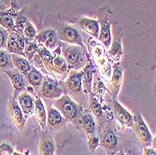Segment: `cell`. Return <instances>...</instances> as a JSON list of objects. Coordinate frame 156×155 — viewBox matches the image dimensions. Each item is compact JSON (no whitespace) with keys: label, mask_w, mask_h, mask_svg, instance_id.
I'll return each instance as SVG.
<instances>
[{"label":"cell","mask_w":156,"mask_h":155,"mask_svg":"<svg viewBox=\"0 0 156 155\" xmlns=\"http://www.w3.org/2000/svg\"><path fill=\"white\" fill-rule=\"evenodd\" d=\"M13 67L11 55L6 51L0 50V69L6 71V70L12 69Z\"/></svg>","instance_id":"29"},{"label":"cell","mask_w":156,"mask_h":155,"mask_svg":"<svg viewBox=\"0 0 156 155\" xmlns=\"http://www.w3.org/2000/svg\"><path fill=\"white\" fill-rule=\"evenodd\" d=\"M6 13H8V12H6L5 10H0V16L4 15V14H6Z\"/></svg>","instance_id":"38"},{"label":"cell","mask_w":156,"mask_h":155,"mask_svg":"<svg viewBox=\"0 0 156 155\" xmlns=\"http://www.w3.org/2000/svg\"><path fill=\"white\" fill-rule=\"evenodd\" d=\"M14 25H15L14 24V19L9 15V12L2 16H0V26L5 28L9 33L15 32Z\"/></svg>","instance_id":"30"},{"label":"cell","mask_w":156,"mask_h":155,"mask_svg":"<svg viewBox=\"0 0 156 155\" xmlns=\"http://www.w3.org/2000/svg\"><path fill=\"white\" fill-rule=\"evenodd\" d=\"M115 155H126V154H125V153L123 152V150H120L119 152H117V153H116Z\"/></svg>","instance_id":"37"},{"label":"cell","mask_w":156,"mask_h":155,"mask_svg":"<svg viewBox=\"0 0 156 155\" xmlns=\"http://www.w3.org/2000/svg\"><path fill=\"white\" fill-rule=\"evenodd\" d=\"M113 110L114 115L117 121L126 127H133L134 125V118L130 112L127 111L117 100L116 98H113Z\"/></svg>","instance_id":"15"},{"label":"cell","mask_w":156,"mask_h":155,"mask_svg":"<svg viewBox=\"0 0 156 155\" xmlns=\"http://www.w3.org/2000/svg\"><path fill=\"white\" fill-rule=\"evenodd\" d=\"M9 32L3 28L2 26H0V50L2 48H5L6 47V44H7V40H8V37H9Z\"/></svg>","instance_id":"34"},{"label":"cell","mask_w":156,"mask_h":155,"mask_svg":"<svg viewBox=\"0 0 156 155\" xmlns=\"http://www.w3.org/2000/svg\"><path fill=\"white\" fill-rule=\"evenodd\" d=\"M37 49L38 45L35 40H26V44L23 50L24 57L29 62H32L35 54L37 51Z\"/></svg>","instance_id":"28"},{"label":"cell","mask_w":156,"mask_h":155,"mask_svg":"<svg viewBox=\"0 0 156 155\" xmlns=\"http://www.w3.org/2000/svg\"><path fill=\"white\" fill-rule=\"evenodd\" d=\"M57 34L53 29H46L37 35L35 40L47 50L57 48Z\"/></svg>","instance_id":"13"},{"label":"cell","mask_w":156,"mask_h":155,"mask_svg":"<svg viewBox=\"0 0 156 155\" xmlns=\"http://www.w3.org/2000/svg\"><path fill=\"white\" fill-rule=\"evenodd\" d=\"M63 57L69 70H81L90 61L86 48L70 45L64 49Z\"/></svg>","instance_id":"3"},{"label":"cell","mask_w":156,"mask_h":155,"mask_svg":"<svg viewBox=\"0 0 156 155\" xmlns=\"http://www.w3.org/2000/svg\"><path fill=\"white\" fill-rule=\"evenodd\" d=\"M23 76H24L25 80L30 84V86L37 93V90L39 89V87L41 86L42 80H43V78H44L43 76H42L41 72L38 71L35 66H32L30 71Z\"/></svg>","instance_id":"22"},{"label":"cell","mask_w":156,"mask_h":155,"mask_svg":"<svg viewBox=\"0 0 156 155\" xmlns=\"http://www.w3.org/2000/svg\"><path fill=\"white\" fill-rule=\"evenodd\" d=\"M8 113L12 122V123L16 126L19 130H23L25 125V118L23 114V111L17 102L16 98H10L8 104Z\"/></svg>","instance_id":"9"},{"label":"cell","mask_w":156,"mask_h":155,"mask_svg":"<svg viewBox=\"0 0 156 155\" xmlns=\"http://www.w3.org/2000/svg\"><path fill=\"white\" fill-rule=\"evenodd\" d=\"M23 34V37H25L26 40H35V38L37 35L35 26L33 25V23L31 22H29L28 20L24 24Z\"/></svg>","instance_id":"31"},{"label":"cell","mask_w":156,"mask_h":155,"mask_svg":"<svg viewBox=\"0 0 156 155\" xmlns=\"http://www.w3.org/2000/svg\"><path fill=\"white\" fill-rule=\"evenodd\" d=\"M82 71V77H81V82H82V88L83 92L89 93L92 92V83H93V78H94V65L91 62H89L84 68L81 70Z\"/></svg>","instance_id":"19"},{"label":"cell","mask_w":156,"mask_h":155,"mask_svg":"<svg viewBox=\"0 0 156 155\" xmlns=\"http://www.w3.org/2000/svg\"><path fill=\"white\" fill-rule=\"evenodd\" d=\"M56 146L53 137L46 131L41 135L38 144V155H54Z\"/></svg>","instance_id":"16"},{"label":"cell","mask_w":156,"mask_h":155,"mask_svg":"<svg viewBox=\"0 0 156 155\" xmlns=\"http://www.w3.org/2000/svg\"><path fill=\"white\" fill-rule=\"evenodd\" d=\"M63 91L64 88H62V85L57 79L46 76L43 78L41 86L37 92V95L50 105L62 95Z\"/></svg>","instance_id":"4"},{"label":"cell","mask_w":156,"mask_h":155,"mask_svg":"<svg viewBox=\"0 0 156 155\" xmlns=\"http://www.w3.org/2000/svg\"><path fill=\"white\" fill-rule=\"evenodd\" d=\"M52 53V78L54 79H64L69 72L67 64L64 57L61 55V47L54 49Z\"/></svg>","instance_id":"8"},{"label":"cell","mask_w":156,"mask_h":155,"mask_svg":"<svg viewBox=\"0 0 156 155\" xmlns=\"http://www.w3.org/2000/svg\"><path fill=\"white\" fill-rule=\"evenodd\" d=\"M6 51H8L9 54H16L20 56H23L24 57V53L23 51L20 49L18 42H17V33L12 32L9 34V37L7 40V44H6Z\"/></svg>","instance_id":"25"},{"label":"cell","mask_w":156,"mask_h":155,"mask_svg":"<svg viewBox=\"0 0 156 155\" xmlns=\"http://www.w3.org/2000/svg\"><path fill=\"white\" fill-rule=\"evenodd\" d=\"M92 89L94 93V96H99L100 97L104 92H105V86L104 83L102 81V79L99 75V73H94V78H93V83H92Z\"/></svg>","instance_id":"27"},{"label":"cell","mask_w":156,"mask_h":155,"mask_svg":"<svg viewBox=\"0 0 156 155\" xmlns=\"http://www.w3.org/2000/svg\"><path fill=\"white\" fill-rule=\"evenodd\" d=\"M87 138H88V142H87L88 147H89L91 152L94 153L97 147L99 146V137H97L95 136V134H93L91 136H88Z\"/></svg>","instance_id":"32"},{"label":"cell","mask_w":156,"mask_h":155,"mask_svg":"<svg viewBox=\"0 0 156 155\" xmlns=\"http://www.w3.org/2000/svg\"><path fill=\"white\" fill-rule=\"evenodd\" d=\"M13 66L15 67L18 71H20L23 75L27 74L30 71L32 65H30V62L28 61L23 56L16 55V54H10Z\"/></svg>","instance_id":"23"},{"label":"cell","mask_w":156,"mask_h":155,"mask_svg":"<svg viewBox=\"0 0 156 155\" xmlns=\"http://www.w3.org/2000/svg\"><path fill=\"white\" fill-rule=\"evenodd\" d=\"M12 155H23V154H21L20 152H13Z\"/></svg>","instance_id":"39"},{"label":"cell","mask_w":156,"mask_h":155,"mask_svg":"<svg viewBox=\"0 0 156 155\" xmlns=\"http://www.w3.org/2000/svg\"><path fill=\"white\" fill-rule=\"evenodd\" d=\"M143 155H156L155 149L151 148H144V153Z\"/></svg>","instance_id":"36"},{"label":"cell","mask_w":156,"mask_h":155,"mask_svg":"<svg viewBox=\"0 0 156 155\" xmlns=\"http://www.w3.org/2000/svg\"><path fill=\"white\" fill-rule=\"evenodd\" d=\"M79 26L80 29L94 37V38L98 37L99 34V23L96 20L94 19H89V18H81L79 21Z\"/></svg>","instance_id":"18"},{"label":"cell","mask_w":156,"mask_h":155,"mask_svg":"<svg viewBox=\"0 0 156 155\" xmlns=\"http://www.w3.org/2000/svg\"><path fill=\"white\" fill-rule=\"evenodd\" d=\"M13 148L9 143H1L0 144V155H12Z\"/></svg>","instance_id":"35"},{"label":"cell","mask_w":156,"mask_h":155,"mask_svg":"<svg viewBox=\"0 0 156 155\" xmlns=\"http://www.w3.org/2000/svg\"><path fill=\"white\" fill-rule=\"evenodd\" d=\"M123 52L122 47V35L116 37L111 40L110 46L108 48V57L116 63H119L122 59Z\"/></svg>","instance_id":"17"},{"label":"cell","mask_w":156,"mask_h":155,"mask_svg":"<svg viewBox=\"0 0 156 155\" xmlns=\"http://www.w3.org/2000/svg\"><path fill=\"white\" fill-rule=\"evenodd\" d=\"M122 74L123 69L121 66L120 64L116 63L113 65L112 69V75L109 81V92L113 98H116L119 94V92L121 90L122 81Z\"/></svg>","instance_id":"12"},{"label":"cell","mask_w":156,"mask_h":155,"mask_svg":"<svg viewBox=\"0 0 156 155\" xmlns=\"http://www.w3.org/2000/svg\"><path fill=\"white\" fill-rule=\"evenodd\" d=\"M98 40L105 46V48L108 49L112 40L111 37V24L110 23L105 19L101 22V28H99Z\"/></svg>","instance_id":"20"},{"label":"cell","mask_w":156,"mask_h":155,"mask_svg":"<svg viewBox=\"0 0 156 155\" xmlns=\"http://www.w3.org/2000/svg\"><path fill=\"white\" fill-rule=\"evenodd\" d=\"M89 95V103H88V106H89V108L90 110L93 112V114L95 116V118L100 121L101 119H103V110H102V107L100 106V104L98 103V101L96 100V97L94 95L93 92H90L88 93Z\"/></svg>","instance_id":"26"},{"label":"cell","mask_w":156,"mask_h":155,"mask_svg":"<svg viewBox=\"0 0 156 155\" xmlns=\"http://www.w3.org/2000/svg\"><path fill=\"white\" fill-rule=\"evenodd\" d=\"M27 22V19L22 16H19L16 18V20L14 21V28H15V33L18 34H23V28H24V24Z\"/></svg>","instance_id":"33"},{"label":"cell","mask_w":156,"mask_h":155,"mask_svg":"<svg viewBox=\"0 0 156 155\" xmlns=\"http://www.w3.org/2000/svg\"><path fill=\"white\" fill-rule=\"evenodd\" d=\"M65 118L62 116L60 112L54 108L53 107H49L47 108V118H46V125L51 131H57L61 129L66 123Z\"/></svg>","instance_id":"11"},{"label":"cell","mask_w":156,"mask_h":155,"mask_svg":"<svg viewBox=\"0 0 156 155\" xmlns=\"http://www.w3.org/2000/svg\"><path fill=\"white\" fill-rule=\"evenodd\" d=\"M34 113L37 122L39 123L40 127L45 130L46 128V118H47V110L45 108L44 103L41 98L37 95L35 100V107H34Z\"/></svg>","instance_id":"21"},{"label":"cell","mask_w":156,"mask_h":155,"mask_svg":"<svg viewBox=\"0 0 156 155\" xmlns=\"http://www.w3.org/2000/svg\"><path fill=\"white\" fill-rule=\"evenodd\" d=\"M99 146L103 147L108 155H115L117 152L118 137L109 126H106L99 136Z\"/></svg>","instance_id":"7"},{"label":"cell","mask_w":156,"mask_h":155,"mask_svg":"<svg viewBox=\"0 0 156 155\" xmlns=\"http://www.w3.org/2000/svg\"><path fill=\"white\" fill-rule=\"evenodd\" d=\"M80 127H81L84 131V133L88 136H91L93 134H95V122L93 118V116L89 112H83V114L80 118Z\"/></svg>","instance_id":"24"},{"label":"cell","mask_w":156,"mask_h":155,"mask_svg":"<svg viewBox=\"0 0 156 155\" xmlns=\"http://www.w3.org/2000/svg\"><path fill=\"white\" fill-rule=\"evenodd\" d=\"M81 70H69L67 78L64 83V90L71 99L81 107H86L87 103L82 88Z\"/></svg>","instance_id":"2"},{"label":"cell","mask_w":156,"mask_h":155,"mask_svg":"<svg viewBox=\"0 0 156 155\" xmlns=\"http://www.w3.org/2000/svg\"><path fill=\"white\" fill-rule=\"evenodd\" d=\"M52 106L60 112L66 122H71L79 127L80 118L83 114V108L74 102L68 95H61L53 102Z\"/></svg>","instance_id":"1"},{"label":"cell","mask_w":156,"mask_h":155,"mask_svg":"<svg viewBox=\"0 0 156 155\" xmlns=\"http://www.w3.org/2000/svg\"><path fill=\"white\" fill-rule=\"evenodd\" d=\"M17 102L23 111V114L27 120L31 115L34 114V107H35V100L32 97V95L27 91L21 93L17 96Z\"/></svg>","instance_id":"14"},{"label":"cell","mask_w":156,"mask_h":155,"mask_svg":"<svg viewBox=\"0 0 156 155\" xmlns=\"http://www.w3.org/2000/svg\"><path fill=\"white\" fill-rule=\"evenodd\" d=\"M0 10H3V7L1 5H0Z\"/></svg>","instance_id":"40"},{"label":"cell","mask_w":156,"mask_h":155,"mask_svg":"<svg viewBox=\"0 0 156 155\" xmlns=\"http://www.w3.org/2000/svg\"><path fill=\"white\" fill-rule=\"evenodd\" d=\"M5 74L9 79L12 89H13V96L14 98H17V96L25 89V79L24 76L16 68H12L9 70H6L4 71Z\"/></svg>","instance_id":"10"},{"label":"cell","mask_w":156,"mask_h":155,"mask_svg":"<svg viewBox=\"0 0 156 155\" xmlns=\"http://www.w3.org/2000/svg\"><path fill=\"white\" fill-rule=\"evenodd\" d=\"M134 118V130L135 133L139 140L140 144L143 146V148H149L152 144V136L149 131L147 124L145 123L144 120L141 117L140 113L135 114Z\"/></svg>","instance_id":"6"},{"label":"cell","mask_w":156,"mask_h":155,"mask_svg":"<svg viewBox=\"0 0 156 155\" xmlns=\"http://www.w3.org/2000/svg\"><path fill=\"white\" fill-rule=\"evenodd\" d=\"M55 32L57 34V37L61 41L71 45H77L81 48H86L83 43L81 36L75 27L67 24H59L57 26V31Z\"/></svg>","instance_id":"5"}]
</instances>
